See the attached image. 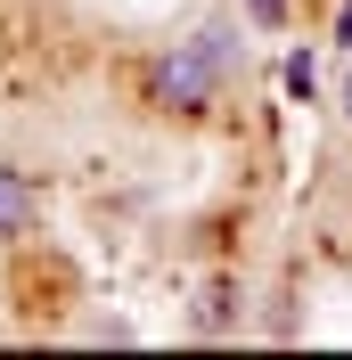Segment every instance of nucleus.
Wrapping results in <instances>:
<instances>
[{
    "label": "nucleus",
    "mask_w": 352,
    "mask_h": 360,
    "mask_svg": "<svg viewBox=\"0 0 352 360\" xmlns=\"http://www.w3.org/2000/svg\"><path fill=\"white\" fill-rule=\"evenodd\" d=\"M328 41H336V49H352V0H336V25H328Z\"/></svg>",
    "instance_id": "obj_7"
},
{
    "label": "nucleus",
    "mask_w": 352,
    "mask_h": 360,
    "mask_svg": "<svg viewBox=\"0 0 352 360\" xmlns=\"http://www.w3.org/2000/svg\"><path fill=\"white\" fill-rule=\"evenodd\" d=\"M33 221H42V188H33L17 164H0V238H25Z\"/></svg>",
    "instance_id": "obj_2"
},
{
    "label": "nucleus",
    "mask_w": 352,
    "mask_h": 360,
    "mask_svg": "<svg viewBox=\"0 0 352 360\" xmlns=\"http://www.w3.org/2000/svg\"><path fill=\"white\" fill-rule=\"evenodd\" d=\"M287 90H295V98H311V90H320V66H311V49H295V58H287Z\"/></svg>",
    "instance_id": "obj_5"
},
{
    "label": "nucleus",
    "mask_w": 352,
    "mask_h": 360,
    "mask_svg": "<svg viewBox=\"0 0 352 360\" xmlns=\"http://www.w3.org/2000/svg\"><path fill=\"white\" fill-rule=\"evenodd\" d=\"M238 311H246L238 278H213V287H205V303H197V328H205V336H221V328H238Z\"/></svg>",
    "instance_id": "obj_3"
},
{
    "label": "nucleus",
    "mask_w": 352,
    "mask_h": 360,
    "mask_svg": "<svg viewBox=\"0 0 352 360\" xmlns=\"http://www.w3.org/2000/svg\"><path fill=\"white\" fill-rule=\"evenodd\" d=\"M336 107H344V123H352V74H344V82H336Z\"/></svg>",
    "instance_id": "obj_8"
},
{
    "label": "nucleus",
    "mask_w": 352,
    "mask_h": 360,
    "mask_svg": "<svg viewBox=\"0 0 352 360\" xmlns=\"http://www.w3.org/2000/svg\"><path fill=\"white\" fill-rule=\"evenodd\" d=\"M246 17L263 25V33H287V0H246Z\"/></svg>",
    "instance_id": "obj_6"
},
{
    "label": "nucleus",
    "mask_w": 352,
    "mask_h": 360,
    "mask_svg": "<svg viewBox=\"0 0 352 360\" xmlns=\"http://www.w3.org/2000/svg\"><path fill=\"white\" fill-rule=\"evenodd\" d=\"M221 82H230V66H221L197 33L172 41V49H156L148 66H139V98H148L156 115H205L221 98Z\"/></svg>",
    "instance_id": "obj_1"
},
{
    "label": "nucleus",
    "mask_w": 352,
    "mask_h": 360,
    "mask_svg": "<svg viewBox=\"0 0 352 360\" xmlns=\"http://www.w3.org/2000/svg\"><path fill=\"white\" fill-rule=\"evenodd\" d=\"M197 41L213 49V58H221V66H230V74L246 66V41H238V25H230V17H205V25H197Z\"/></svg>",
    "instance_id": "obj_4"
}]
</instances>
